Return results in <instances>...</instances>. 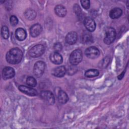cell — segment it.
<instances>
[{"instance_id": "cell-1", "label": "cell", "mask_w": 129, "mask_h": 129, "mask_svg": "<svg viewBox=\"0 0 129 129\" xmlns=\"http://www.w3.org/2000/svg\"><path fill=\"white\" fill-rule=\"evenodd\" d=\"M23 57V52L19 48H13L10 49L6 54L7 61L11 64L19 63Z\"/></svg>"}, {"instance_id": "cell-2", "label": "cell", "mask_w": 129, "mask_h": 129, "mask_svg": "<svg viewBox=\"0 0 129 129\" xmlns=\"http://www.w3.org/2000/svg\"><path fill=\"white\" fill-rule=\"evenodd\" d=\"M83 58V54L82 50L80 49H77L74 50L70 56V62L74 66H76L79 63Z\"/></svg>"}, {"instance_id": "cell-3", "label": "cell", "mask_w": 129, "mask_h": 129, "mask_svg": "<svg viewBox=\"0 0 129 129\" xmlns=\"http://www.w3.org/2000/svg\"><path fill=\"white\" fill-rule=\"evenodd\" d=\"M45 51V47L42 44H37L33 46L29 51V55L32 57H38L41 56Z\"/></svg>"}, {"instance_id": "cell-4", "label": "cell", "mask_w": 129, "mask_h": 129, "mask_svg": "<svg viewBox=\"0 0 129 129\" xmlns=\"http://www.w3.org/2000/svg\"><path fill=\"white\" fill-rule=\"evenodd\" d=\"M116 31L112 27H109L106 29L105 35L104 38V42L107 45L112 43L116 38Z\"/></svg>"}, {"instance_id": "cell-5", "label": "cell", "mask_w": 129, "mask_h": 129, "mask_svg": "<svg viewBox=\"0 0 129 129\" xmlns=\"http://www.w3.org/2000/svg\"><path fill=\"white\" fill-rule=\"evenodd\" d=\"M45 69V63L42 61H37L33 67V73L35 77L39 78L43 75Z\"/></svg>"}, {"instance_id": "cell-6", "label": "cell", "mask_w": 129, "mask_h": 129, "mask_svg": "<svg viewBox=\"0 0 129 129\" xmlns=\"http://www.w3.org/2000/svg\"><path fill=\"white\" fill-rule=\"evenodd\" d=\"M40 97L48 105H53L55 99L53 93L49 91H42L40 93Z\"/></svg>"}, {"instance_id": "cell-7", "label": "cell", "mask_w": 129, "mask_h": 129, "mask_svg": "<svg viewBox=\"0 0 129 129\" xmlns=\"http://www.w3.org/2000/svg\"><path fill=\"white\" fill-rule=\"evenodd\" d=\"M85 54L88 57L91 59H94L99 56L100 51L97 47L95 46H91L86 49Z\"/></svg>"}, {"instance_id": "cell-8", "label": "cell", "mask_w": 129, "mask_h": 129, "mask_svg": "<svg viewBox=\"0 0 129 129\" xmlns=\"http://www.w3.org/2000/svg\"><path fill=\"white\" fill-rule=\"evenodd\" d=\"M15 72L14 69L10 67H5L2 72V76L4 79L7 80L12 78L14 77Z\"/></svg>"}, {"instance_id": "cell-9", "label": "cell", "mask_w": 129, "mask_h": 129, "mask_svg": "<svg viewBox=\"0 0 129 129\" xmlns=\"http://www.w3.org/2000/svg\"><path fill=\"white\" fill-rule=\"evenodd\" d=\"M19 89L21 92L29 96H33L37 95V91L35 89L29 87L21 85L19 87Z\"/></svg>"}, {"instance_id": "cell-10", "label": "cell", "mask_w": 129, "mask_h": 129, "mask_svg": "<svg viewBox=\"0 0 129 129\" xmlns=\"http://www.w3.org/2000/svg\"><path fill=\"white\" fill-rule=\"evenodd\" d=\"M84 26L89 32H93L96 28V23L91 18H86L84 20Z\"/></svg>"}, {"instance_id": "cell-11", "label": "cell", "mask_w": 129, "mask_h": 129, "mask_svg": "<svg viewBox=\"0 0 129 129\" xmlns=\"http://www.w3.org/2000/svg\"><path fill=\"white\" fill-rule=\"evenodd\" d=\"M49 58L51 61L55 64H59L62 62V57L58 52H54L51 53L50 55Z\"/></svg>"}, {"instance_id": "cell-12", "label": "cell", "mask_w": 129, "mask_h": 129, "mask_svg": "<svg viewBox=\"0 0 129 129\" xmlns=\"http://www.w3.org/2000/svg\"><path fill=\"white\" fill-rule=\"evenodd\" d=\"M42 28L39 24H35L32 25L30 29V33L31 36L36 37L38 36L42 32Z\"/></svg>"}, {"instance_id": "cell-13", "label": "cell", "mask_w": 129, "mask_h": 129, "mask_svg": "<svg viewBox=\"0 0 129 129\" xmlns=\"http://www.w3.org/2000/svg\"><path fill=\"white\" fill-rule=\"evenodd\" d=\"M77 40V34L75 31L69 32L66 37V42L70 45L74 44Z\"/></svg>"}, {"instance_id": "cell-14", "label": "cell", "mask_w": 129, "mask_h": 129, "mask_svg": "<svg viewBox=\"0 0 129 129\" xmlns=\"http://www.w3.org/2000/svg\"><path fill=\"white\" fill-rule=\"evenodd\" d=\"M66 73V69L64 66H59L54 68L52 72L53 76L56 77H62Z\"/></svg>"}, {"instance_id": "cell-15", "label": "cell", "mask_w": 129, "mask_h": 129, "mask_svg": "<svg viewBox=\"0 0 129 129\" xmlns=\"http://www.w3.org/2000/svg\"><path fill=\"white\" fill-rule=\"evenodd\" d=\"M15 36L19 41H23L26 38V31L22 28H19L15 31Z\"/></svg>"}, {"instance_id": "cell-16", "label": "cell", "mask_w": 129, "mask_h": 129, "mask_svg": "<svg viewBox=\"0 0 129 129\" xmlns=\"http://www.w3.org/2000/svg\"><path fill=\"white\" fill-rule=\"evenodd\" d=\"M54 12L55 14L60 17H64L67 12L66 8L61 5H58L55 6L54 8Z\"/></svg>"}, {"instance_id": "cell-17", "label": "cell", "mask_w": 129, "mask_h": 129, "mask_svg": "<svg viewBox=\"0 0 129 129\" xmlns=\"http://www.w3.org/2000/svg\"><path fill=\"white\" fill-rule=\"evenodd\" d=\"M122 14V11L119 8H115L112 9L109 12V16L112 19L120 17Z\"/></svg>"}, {"instance_id": "cell-18", "label": "cell", "mask_w": 129, "mask_h": 129, "mask_svg": "<svg viewBox=\"0 0 129 129\" xmlns=\"http://www.w3.org/2000/svg\"><path fill=\"white\" fill-rule=\"evenodd\" d=\"M57 98L59 102L62 104L67 103L69 100V97L67 94L62 90H59L58 91Z\"/></svg>"}, {"instance_id": "cell-19", "label": "cell", "mask_w": 129, "mask_h": 129, "mask_svg": "<svg viewBox=\"0 0 129 129\" xmlns=\"http://www.w3.org/2000/svg\"><path fill=\"white\" fill-rule=\"evenodd\" d=\"M81 42L84 44H88L92 42V36L89 32H84L81 38Z\"/></svg>"}, {"instance_id": "cell-20", "label": "cell", "mask_w": 129, "mask_h": 129, "mask_svg": "<svg viewBox=\"0 0 129 129\" xmlns=\"http://www.w3.org/2000/svg\"><path fill=\"white\" fill-rule=\"evenodd\" d=\"M25 16L28 20H33L36 17V13L34 10L28 9L25 12Z\"/></svg>"}, {"instance_id": "cell-21", "label": "cell", "mask_w": 129, "mask_h": 129, "mask_svg": "<svg viewBox=\"0 0 129 129\" xmlns=\"http://www.w3.org/2000/svg\"><path fill=\"white\" fill-rule=\"evenodd\" d=\"M99 71L96 69H90L85 73V76L87 78H92L98 76Z\"/></svg>"}, {"instance_id": "cell-22", "label": "cell", "mask_w": 129, "mask_h": 129, "mask_svg": "<svg viewBox=\"0 0 129 129\" xmlns=\"http://www.w3.org/2000/svg\"><path fill=\"white\" fill-rule=\"evenodd\" d=\"M1 35L3 38L8 39L9 36V29L7 26H3L1 29Z\"/></svg>"}, {"instance_id": "cell-23", "label": "cell", "mask_w": 129, "mask_h": 129, "mask_svg": "<svg viewBox=\"0 0 129 129\" xmlns=\"http://www.w3.org/2000/svg\"><path fill=\"white\" fill-rule=\"evenodd\" d=\"M27 84L31 87H35L37 84V82L36 79L31 76H29L27 78L26 80Z\"/></svg>"}, {"instance_id": "cell-24", "label": "cell", "mask_w": 129, "mask_h": 129, "mask_svg": "<svg viewBox=\"0 0 129 129\" xmlns=\"http://www.w3.org/2000/svg\"><path fill=\"white\" fill-rule=\"evenodd\" d=\"M80 2L81 3L82 6L85 9H88L90 8V2L89 1L83 0V1H81Z\"/></svg>"}, {"instance_id": "cell-25", "label": "cell", "mask_w": 129, "mask_h": 129, "mask_svg": "<svg viewBox=\"0 0 129 129\" xmlns=\"http://www.w3.org/2000/svg\"><path fill=\"white\" fill-rule=\"evenodd\" d=\"M10 22L12 26H16L18 23V19L15 16H12L10 19Z\"/></svg>"}, {"instance_id": "cell-26", "label": "cell", "mask_w": 129, "mask_h": 129, "mask_svg": "<svg viewBox=\"0 0 129 129\" xmlns=\"http://www.w3.org/2000/svg\"><path fill=\"white\" fill-rule=\"evenodd\" d=\"M62 45L61 44V43H59V42H57L56 43H55L53 45V49L55 51V52H58L60 51L62 49Z\"/></svg>"}]
</instances>
